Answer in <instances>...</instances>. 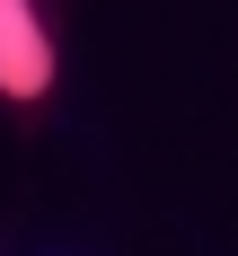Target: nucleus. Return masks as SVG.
<instances>
[{"instance_id": "1", "label": "nucleus", "mask_w": 238, "mask_h": 256, "mask_svg": "<svg viewBox=\"0 0 238 256\" xmlns=\"http://www.w3.org/2000/svg\"><path fill=\"white\" fill-rule=\"evenodd\" d=\"M44 88H53L44 9H35V0H0V98H9V106H35Z\"/></svg>"}]
</instances>
